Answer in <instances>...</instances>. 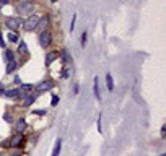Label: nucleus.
I'll use <instances>...</instances> for the list:
<instances>
[{
    "mask_svg": "<svg viewBox=\"0 0 166 156\" xmlns=\"http://www.w3.org/2000/svg\"><path fill=\"white\" fill-rule=\"evenodd\" d=\"M52 86H54L52 80H44V81H41V83L36 85V91H39V93H46V91L52 89Z\"/></svg>",
    "mask_w": 166,
    "mask_h": 156,
    "instance_id": "5",
    "label": "nucleus"
},
{
    "mask_svg": "<svg viewBox=\"0 0 166 156\" xmlns=\"http://www.w3.org/2000/svg\"><path fill=\"white\" fill-rule=\"evenodd\" d=\"M85 44H86V31L82 34V47H85Z\"/></svg>",
    "mask_w": 166,
    "mask_h": 156,
    "instance_id": "23",
    "label": "nucleus"
},
{
    "mask_svg": "<svg viewBox=\"0 0 166 156\" xmlns=\"http://www.w3.org/2000/svg\"><path fill=\"white\" fill-rule=\"evenodd\" d=\"M34 7L36 3L33 0H21V2L17 5V11L20 15H28V13H33L34 11Z\"/></svg>",
    "mask_w": 166,
    "mask_h": 156,
    "instance_id": "1",
    "label": "nucleus"
},
{
    "mask_svg": "<svg viewBox=\"0 0 166 156\" xmlns=\"http://www.w3.org/2000/svg\"><path fill=\"white\" fill-rule=\"evenodd\" d=\"M75 21H77V15H74V18H72V23H70V31L75 30Z\"/></svg>",
    "mask_w": 166,
    "mask_h": 156,
    "instance_id": "22",
    "label": "nucleus"
},
{
    "mask_svg": "<svg viewBox=\"0 0 166 156\" xmlns=\"http://www.w3.org/2000/svg\"><path fill=\"white\" fill-rule=\"evenodd\" d=\"M17 68H18V62L15 59L10 60V62H7V73H13Z\"/></svg>",
    "mask_w": 166,
    "mask_h": 156,
    "instance_id": "11",
    "label": "nucleus"
},
{
    "mask_svg": "<svg viewBox=\"0 0 166 156\" xmlns=\"http://www.w3.org/2000/svg\"><path fill=\"white\" fill-rule=\"evenodd\" d=\"M12 156H21V154H20V153H18V151H17V153H13V154H12Z\"/></svg>",
    "mask_w": 166,
    "mask_h": 156,
    "instance_id": "31",
    "label": "nucleus"
},
{
    "mask_svg": "<svg viewBox=\"0 0 166 156\" xmlns=\"http://www.w3.org/2000/svg\"><path fill=\"white\" fill-rule=\"evenodd\" d=\"M3 57H5V60H7V62H10V60H13V52H12V51H5V54H3Z\"/></svg>",
    "mask_w": 166,
    "mask_h": 156,
    "instance_id": "19",
    "label": "nucleus"
},
{
    "mask_svg": "<svg viewBox=\"0 0 166 156\" xmlns=\"http://www.w3.org/2000/svg\"><path fill=\"white\" fill-rule=\"evenodd\" d=\"M106 85H107V89H109V91H114V83H112V76H111V73H107V75H106Z\"/></svg>",
    "mask_w": 166,
    "mask_h": 156,
    "instance_id": "15",
    "label": "nucleus"
},
{
    "mask_svg": "<svg viewBox=\"0 0 166 156\" xmlns=\"http://www.w3.org/2000/svg\"><path fill=\"white\" fill-rule=\"evenodd\" d=\"M3 91H5V89L2 88V85H0V94H3Z\"/></svg>",
    "mask_w": 166,
    "mask_h": 156,
    "instance_id": "30",
    "label": "nucleus"
},
{
    "mask_svg": "<svg viewBox=\"0 0 166 156\" xmlns=\"http://www.w3.org/2000/svg\"><path fill=\"white\" fill-rule=\"evenodd\" d=\"M74 93L78 94V85H75V86H74Z\"/></svg>",
    "mask_w": 166,
    "mask_h": 156,
    "instance_id": "29",
    "label": "nucleus"
},
{
    "mask_svg": "<svg viewBox=\"0 0 166 156\" xmlns=\"http://www.w3.org/2000/svg\"><path fill=\"white\" fill-rule=\"evenodd\" d=\"M18 52H20V54H28V46H26V42H20Z\"/></svg>",
    "mask_w": 166,
    "mask_h": 156,
    "instance_id": "17",
    "label": "nucleus"
},
{
    "mask_svg": "<svg viewBox=\"0 0 166 156\" xmlns=\"http://www.w3.org/2000/svg\"><path fill=\"white\" fill-rule=\"evenodd\" d=\"M34 114H38V116H44V114H46V111H34Z\"/></svg>",
    "mask_w": 166,
    "mask_h": 156,
    "instance_id": "27",
    "label": "nucleus"
},
{
    "mask_svg": "<svg viewBox=\"0 0 166 156\" xmlns=\"http://www.w3.org/2000/svg\"><path fill=\"white\" fill-rule=\"evenodd\" d=\"M7 39H8L10 42H18V34L13 33V31H8V34H7Z\"/></svg>",
    "mask_w": 166,
    "mask_h": 156,
    "instance_id": "16",
    "label": "nucleus"
},
{
    "mask_svg": "<svg viewBox=\"0 0 166 156\" xmlns=\"http://www.w3.org/2000/svg\"><path fill=\"white\" fill-rule=\"evenodd\" d=\"M34 86H33V85H21V86L18 88V93H20V98L21 96H26L28 93H30V91L33 89Z\"/></svg>",
    "mask_w": 166,
    "mask_h": 156,
    "instance_id": "8",
    "label": "nucleus"
},
{
    "mask_svg": "<svg viewBox=\"0 0 166 156\" xmlns=\"http://www.w3.org/2000/svg\"><path fill=\"white\" fill-rule=\"evenodd\" d=\"M25 129H26V120H25V119H20L18 122L15 124V132H17V133H23Z\"/></svg>",
    "mask_w": 166,
    "mask_h": 156,
    "instance_id": "10",
    "label": "nucleus"
},
{
    "mask_svg": "<svg viewBox=\"0 0 166 156\" xmlns=\"http://www.w3.org/2000/svg\"><path fill=\"white\" fill-rule=\"evenodd\" d=\"M160 133H161V137H163V138L166 137V125H163V127H161V132H160Z\"/></svg>",
    "mask_w": 166,
    "mask_h": 156,
    "instance_id": "26",
    "label": "nucleus"
},
{
    "mask_svg": "<svg viewBox=\"0 0 166 156\" xmlns=\"http://www.w3.org/2000/svg\"><path fill=\"white\" fill-rule=\"evenodd\" d=\"M8 2H10V0H0V5H7Z\"/></svg>",
    "mask_w": 166,
    "mask_h": 156,
    "instance_id": "28",
    "label": "nucleus"
},
{
    "mask_svg": "<svg viewBox=\"0 0 166 156\" xmlns=\"http://www.w3.org/2000/svg\"><path fill=\"white\" fill-rule=\"evenodd\" d=\"M25 143V137H23V133H17V135H13L10 138V146L13 148H21Z\"/></svg>",
    "mask_w": 166,
    "mask_h": 156,
    "instance_id": "6",
    "label": "nucleus"
},
{
    "mask_svg": "<svg viewBox=\"0 0 166 156\" xmlns=\"http://www.w3.org/2000/svg\"><path fill=\"white\" fill-rule=\"evenodd\" d=\"M69 76H70V70H69V68H65V70H64V72L60 73V78H64V80H67Z\"/></svg>",
    "mask_w": 166,
    "mask_h": 156,
    "instance_id": "20",
    "label": "nucleus"
},
{
    "mask_svg": "<svg viewBox=\"0 0 166 156\" xmlns=\"http://www.w3.org/2000/svg\"><path fill=\"white\" fill-rule=\"evenodd\" d=\"M160 156H166V154H160Z\"/></svg>",
    "mask_w": 166,
    "mask_h": 156,
    "instance_id": "32",
    "label": "nucleus"
},
{
    "mask_svg": "<svg viewBox=\"0 0 166 156\" xmlns=\"http://www.w3.org/2000/svg\"><path fill=\"white\" fill-rule=\"evenodd\" d=\"M47 26H49V16H42V18H39L36 30L42 33V31H46V30H47Z\"/></svg>",
    "mask_w": 166,
    "mask_h": 156,
    "instance_id": "7",
    "label": "nucleus"
},
{
    "mask_svg": "<svg viewBox=\"0 0 166 156\" xmlns=\"http://www.w3.org/2000/svg\"><path fill=\"white\" fill-rule=\"evenodd\" d=\"M3 96L10 98V99H17V98H20V93H18V89H5Z\"/></svg>",
    "mask_w": 166,
    "mask_h": 156,
    "instance_id": "12",
    "label": "nucleus"
},
{
    "mask_svg": "<svg viewBox=\"0 0 166 156\" xmlns=\"http://www.w3.org/2000/svg\"><path fill=\"white\" fill-rule=\"evenodd\" d=\"M62 55H64V62H65V63H69V62H70V57H69L67 51H62Z\"/></svg>",
    "mask_w": 166,
    "mask_h": 156,
    "instance_id": "21",
    "label": "nucleus"
},
{
    "mask_svg": "<svg viewBox=\"0 0 166 156\" xmlns=\"http://www.w3.org/2000/svg\"><path fill=\"white\" fill-rule=\"evenodd\" d=\"M98 132H99V133L103 132V127H101V116H99V119H98Z\"/></svg>",
    "mask_w": 166,
    "mask_h": 156,
    "instance_id": "25",
    "label": "nucleus"
},
{
    "mask_svg": "<svg viewBox=\"0 0 166 156\" xmlns=\"http://www.w3.org/2000/svg\"><path fill=\"white\" fill-rule=\"evenodd\" d=\"M60 146H62V140L57 138L55 140V145H54V150H52V156H59L60 153Z\"/></svg>",
    "mask_w": 166,
    "mask_h": 156,
    "instance_id": "13",
    "label": "nucleus"
},
{
    "mask_svg": "<svg viewBox=\"0 0 166 156\" xmlns=\"http://www.w3.org/2000/svg\"><path fill=\"white\" fill-rule=\"evenodd\" d=\"M52 42V34H50L49 31H42L41 34H39V44H41V47H49V44Z\"/></svg>",
    "mask_w": 166,
    "mask_h": 156,
    "instance_id": "3",
    "label": "nucleus"
},
{
    "mask_svg": "<svg viewBox=\"0 0 166 156\" xmlns=\"http://www.w3.org/2000/svg\"><path fill=\"white\" fill-rule=\"evenodd\" d=\"M38 21H39V16H38V15H30V16L23 21L25 31H34L36 26H38Z\"/></svg>",
    "mask_w": 166,
    "mask_h": 156,
    "instance_id": "2",
    "label": "nucleus"
},
{
    "mask_svg": "<svg viewBox=\"0 0 166 156\" xmlns=\"http://www.w3.org/2000/svg\"><path fill=\"white\" fill-rule=\"evenodd\" d=\"M59 103V96H52V106H57Z\"/></svg>",
    "mask_w": 166,
    "mask_h": 156,
    "instance_id": "24",
    "label": "nucleus"
},
{
    "mask_svg": "<svg viewBox=\"0 0 166 156\" xmlns=\"http://www.w3.org/2000/svg\"><path fill=\"white\" fill-rule=\"evenodd\" d=\"M33 103H34V96H31V94H30V96H26V98H25L23 106H26V108H28V106H31Z\"/></svg>",
    "mask_w": 166,
    "mask_h": 156,
    "instance_id": "18",
    "label": "nucleus"
},
{
    "mask_svg": "<svg viewBox=\"0 0 166 156\" xmlns=\"http://www.w3.org/2000/svg\"><path fill=\"white\" fill-rule=\"evenodd\" d=\"M59 59V52L57 51H54V52H49L47 55H46V65H50L54 60H57Z\"/></svg>",
    "mask_w": 166,
    "mask_h": 156,
    "instance_id": "9",
    "label": "nucleus"
},
{
    "mask_svg": "<svg viewBox=\"0 0 166 156\" xmlns=\"http://www.w3.org/2000/svg\"><path fill=\"white\" fill-rule=\"evenodd\" d=\"M5 25L8 26V30H18V28H23V20L21 18H7Z\"/></svg>",
    "mask_w": 166,
    "mask_h": 156,
    "instance_id": "4",
    "label": "nucleus"
},
{
    "mask_svg": "<svg viewBox=\"0 0 166 156\" xmlns=\"http://www.w3.org/2000/svg\"><path fill=\"white\" fill-rule=\"evenodd\" d=\"M93 89H95V98L98 101H101V94H99V86H98V78H95V81H93Z\"/></svg>",
    "mask_w": 166,
    "mask_h": 156,
    "instance_id": "14",
    "label": "nucleus"
}]
</instances>
